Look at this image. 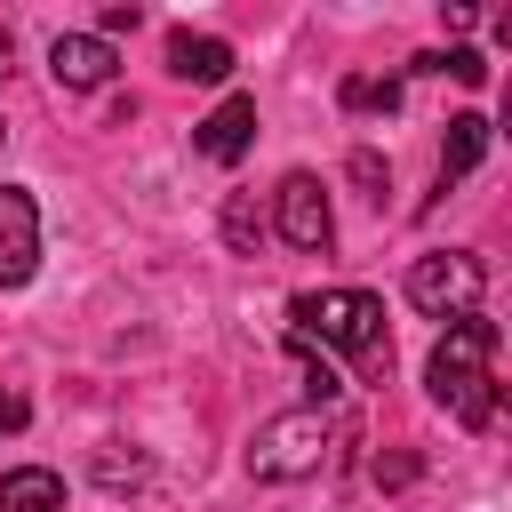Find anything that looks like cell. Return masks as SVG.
<instances>
[{
	"label": "cell",
	"mask_w": 512,
	"mask_h": 512,
	"mask_svg": "<svg viewBox=\"0 0 512 512\" xmlns=\"http://www.w3.org/2000/svg\"><path fill=\"white\" fill-rule=\"evenodd\" d=\"M488 136H496V128H488L480 112H456V120H448V136H440V192L464 184V176L488 160Z\"/></svg>",
	"instance_id": "cell-10"
},
{
	"label": "cell",
	"mask_w": 512,
	"mask_h": 512,
	"mask_svg": "<svg viewBox=\"0 0 512 512\" xmlns=\"http://www.w3.org/2000/svg\"><path fill=\"white\" fill-rule=\"evenodd\" d=\"M488 360H496V320H480V312H464V320H448V336L432 344V360H424V384H432V400L456 416V424H496V376H488Z\"/></svg>",
	"instance_id": "cell-2"
},
{
	"label": "cell",
	"mask_w": 512,
	"mask_h": 512,
	"mask_svg": "<svg viewBox=\"0 0 512 512\" xmlns=\"http://www.w3.org/2000/svg\"><path fill=\"white\" fill-rule=\"evenodd\" d=\"M24 416H32V408H24V392H8V384H0V440H16V432H24Z\"/></svg>",
	"instance_id": "cell-19"
},
{
	"label": "cell",
	"mask_w": 512,
	"mask_h": 512,
	"mask_svg": "<svg viewBox=\"0 0 512 512\" xmlns=\"http://www.w3.org/2000/svg\"><path fill=\"white\" fill-rule=\"evenodd\" d=\"M248 144H256V96H224V104L192 128V152H200V160H216V168H232Z\"/></svg>",
	"instance_id": "cell-8"
},
{
	"label": "cell",
	"mask_w": 512,
	"mask_h": 512,
	"mask_svg": "<svg viewBox=\"0 0 512 512\" xmlns=\"http://www.w3.org/2000/svg\"><path fill=\"white\" fill-rule=\"evenodd\" d=\"M16 72V40H8V24H0V80Z\"/></svg>",
	"instance_id": "cell-21"
},
{
	"label": "cell",
	"mask_w": 512,
	"mask_h": 512,
	"mask_svg": "<svg viewBox=\"0 0 512 512\" xmlns=\"http://www.w3.org/2000/svg\"><path fill=\"white\" fill-rule=\"evenodd\" d=\"M168 72L176 80H232V40H216V32H168Z\"/></svg>",
	"instance_id": "cell-9"
},
{
	"label": "cell",
	"mask_w": 512,
	"mask_h": 512,
	"mask_svg": "<svg viewBox=\"0 0 512 512\" xmlns=\"http://www.w3.org/2000/svg\"><path fill=\"white\" fill-rule=\"evenodd\" d=\"M392 104H400V80H360V72L344 80V112H392Z\"/></svg>",
	"instance_id": "cell-14"
},
{
	"label": "cell",
	"mask_w": 512,
	"mask_h": 512,
	"mask_svg": "<svg viewBox=\"0 0 512 512\" xmlns=\"http://www.w3.org/2000/svg\"><path fill=\"white\" fill-rule=\"evenodd\" d=\"M480 288H488V272H480L472 248H432V256L408 264V304H416L424 320H464V312H480Z\"/></svg>",
	"instance_id": "cell-4"
},
{
	"label": "cell",
	"mask_w": 512,
	"mask_h": 512,
	"mask_svg": "<svg viewBox=\"0 0 512 512\" xmlns=\"http://www.w3.org/2000/svg\"><path fill=\"white\" fill-rule=\"evenodd\" d=\"M416 480V456H376V488H408Z\"/></svg>",
	"instance_id": "cell-18"
},
{
	"label": "cell",
	"mask_w": 512,
	"mask_h": 512,
	"mask_svg": "<svg viewBox=\"0 0 512 512\" xmlns=\"http://www.w3.org/2000/svg\"><path fill=\"white\" fill-rule=\"evenodd\" d=\"M320 464H328V416L320 408H288V416L256 424V440H248L256 480H312Z\"/></svg>",
	"instance_id": "cell-3"
},
{
	"label": "cell",
	"mask_w": 512,
	"mask_h": 512,
	"mask_svg": "<svg viewBox=\"0 0 512 512\" xmlns=\"http://www.w3.org/2000/svg\"><path fill=\"white\" fill-rule=\"evenodd\" d=\"M136 24H144V8H136V0H112V8L96 16V40H112V32H136Z\"/></svg>",
	"instance_id": "cell-16"
},
{
	"label": "cell",
	"mask_w": 512,
	"mask_h": 512,
	"mask_svg": "<svg viewBox=\"0 0 512 512\" xmlns=\"http://www.w3.org/2000/svg\"><path fill=\"white\" fill-rule=\"evenodd\" d=\"M144 472H152V464H144L136 448H128V456H120V448H104V456H96V480H104V488H136Z\"/></svg>",
	"instance_id": "cell-15"
},
{
	"label": "cell",
	"mask_w": 512,
	"mask_h": 512,
	"mask_svg": "<svg viewBox=\"0 0 512 512\" xmlns=\"http://www.w3.org/2000/svg\"><path fill=\"white\" fill-rule=\"evenodd\" d=\"M48 72H56V88H104L120 72V48L96 40V32H56L48 40Z\"/></svg>",
	"instance_id": "cell-7"
},
{
	"label": "cell",
	"mask_w": 512,
	"mask_h": 512,
	"mask_svg": "<svg viewBox=\"0 0 512 512\" xmlns=\"http://www.w3.org/2000/svg\"><path fill=\"white\" fill-rule=\"evenodd\" d=\"M352 184H368V192L384 200V160H376V152H352Z\"/></svg>",
	"instance_id": "cell-20"
},
{
	"label": "cell",
	"mask_w": 512,
	"mask_h": 512,
	"mask_svg": "<svg viewBox=\"0 0 512 512\" xmlns=\"http://www.w3.org/2000/svg\"><path fill=\"white\" fill-rule=\"evenodd\" d=\"M0 512H64V480L48 464H16L0 472Z\"/></svg>",
	"instance_id": "cell-11"
},
{
	"label": "cell",
	"mask_w": 512,
	"mask_h": 512,
	"mask_svg": "<svg viewBox=\"0 0 512 512\" xmlns=\"http://www.w3.org/2000/svg\"><path fill=\"white\" fill-rule=\"evenodd\" d=\"M272 224H280V240H288V248H304V256H328V240H336V216H328V192H320V176H312V168L280 176V192H272Z\"/></svg>",
	"instance_id": "cell-5"
},
{
	"label": "cell",
	"mask_w": 512,
	"mask_h": 512,
	"mask_svg": "<svg viewBox=\"0 0 512 512\" xmlns=\"http://www.w3.org/2000/svg\"><path fill=\"white\" fill-rule=\"evenodd\" d=\"M288 336L296 344H336V352H352V368L368 376V384H384L392 376V344H384V304L368 296V288H304V296H288Z\"/></svg>",
	"instance_id": "cell-1"
},
{
	"label": "cell",
	"mask_w": 512,
	"mask_h": 512,
	"mask_svg": "<svg viewBox=\"0 0 512 512\" xmlns=\"http://www.w3.org/2000/svg\"><path fill=\"white\" fill-rule=\"evenodd\" d=\"M304 392H312V400L328 408V400H336L344 384H336V368H328V360H304Z\"/></svg>",
	"instance_id": "cell-17"
},
{
	"label": "cell",
	"mask_w": 512,
	"mask_h": 512,
	"mask_svg": "<svg viewBox=\"0 0 512 512\" xmlns=\"http://www.w3.org/2000/svg\"><path fill=\"white\" fill-rule=\"evenodd\" d=\"M408 72H456L464 88H480V80H488V56H480V48H448V56H416Z\"/></svg>",
	"instance_id": "cell-12"
},
{
	"label": "cell",
	"mask_w": 512,
	"mask_h": 512,
	"mask_svg": "<svg viewBox=\"0 0 512 512\" xmlns=\"http://www.w3.org/2000/svg\"><path fill=\"white\" fill-rule=\"evenodd\" d=\"M224 240L240 248V256H256V240H264V216H256V200L240 192V200H224Z\"/></svg>",
	"instance_id": "cell-13"
},
{
	"label": "cell",
	"mask_w": 512,
	"mask_h": 512,
	"mask_svg": "<svg viewBox=\"0 0 512 512\" xmlns=\"http://www.w3.org/2000/svg\"><path fill=\"white\" fill-rule=\"evenodd\" d=\"M40 272V208L24 184H0V288H24Z\"/></svg>",
	"instance_id": "cell-6"
}]
</instances>
